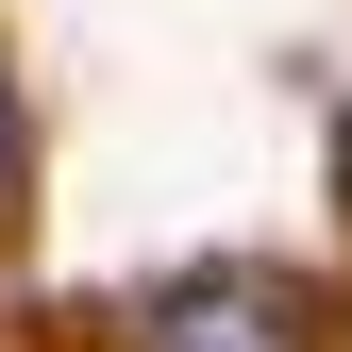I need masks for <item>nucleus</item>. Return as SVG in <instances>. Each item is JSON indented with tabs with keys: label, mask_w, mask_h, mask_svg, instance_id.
I'll use <instances>...</instances> for the list:
<instances>
[{
	"label": "nucleus",
	"mask_w": 352,
	"mask_h": 352,
	"mask_svg": "<svg viewBox=\"0 0 352 352\" xmlns=\"http://www.w3.org/2000/svg\"><path fill=\"white\" fill-rule=\"evenodd\" d=\"M118 352H302V285L285 269H185L118 319Z\"/></svg>",
	"instance_id": "f257e3e1"
},
{
	"label": "nucleus",
	"mask_w": 352,
	"mask_h": 352,
	"mask_svg": "<svg viewBox=\"0 0 352 352\" xmlns=\"http://www.w3.org/2000/svg\"><path fill=\"white\" fill-rule=\"evenodd\" d=\"M17 201H34V118H17V51H0V235H17Z\"/></svg>",
	"instance_id": "f03ea898"
},
{
	"label": "nucleus",
	"mask_w": 352,
	"mask_h": 352,
	"mask_svg": "<svg viewBox=\"0 0 352 352\" xmlns=\"http://www.w3.org/2000/svg\"><path fill=\"white\" fill-rule=\"evenodd\" d=\"M336 201H352V118H336Z\"/></svg>",
	"instance_id": "7ed1b4c3"
}]
</instances>
